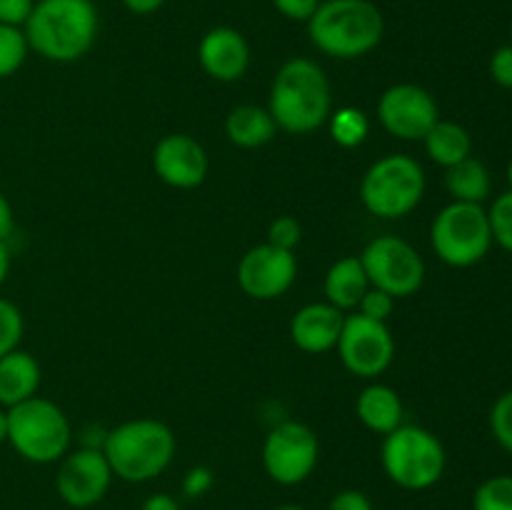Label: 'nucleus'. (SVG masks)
Instances as JSON below:
<instances>
[{
    "mask_svg": "<svg viewBox=\"0 0 512 510\" xmlns=\"http://www.w3.org/2000/svg\"><path fill=\"white\" fill-rule=\"evenodd\" d=\"M23 33L40 58L75 63L98 38V8L93 0H35Z\"/></svg>",
    "mask_w": 512,
    "mask_h": 510,
    "instance_id": "obj_1",
    "label": "nucleus"
},
{
    "mask_svg": "<svg viewBox=\"0 0 512 510\" xmlns=\"http://www.w3.org/2000/svg\"><path fill=\"white\" fill-rule=\"evenodd\" d=\"M268 110L275 125L290 135L323 128L333 113V90L325 70L310 58H290L275 75Z\"/></svg>",
    "mask_w": 512,
    "mask_h": 510,
    "instance_id": "obj_2",
    "label": "nucleus"
},
{
    "mask_svg": "<svg viewBox=\"0 0 512 510\" xmlns=\"http://www.w3.org/2000/svg\"><path fill=\"white\" fill-rule=\"evenodd\" d=\"M305 25L310 43L338 60L373 53L385 35V18L373 0H320Z\"/></svg>",
    "mask_w": 512,
    "mask_h": 510,
    "instance_id": "obj_3",
    "label": "nucleus"
},
{
    "mask_svg": "<svg viewBox=\"0 0 512 510\" xmlns=\"http://www.w3.org/2000/svg\"><path fill=\"white\" fill-rule=\"evenodd\" d=\"M175 435L153 418L128 420L105 433L103 455L115 478L125 483H148L168 470L175 458Z\"/></svg>",
    "mask_w": 512,
    "mask_h": 510,
    "instance_id": "obj_4",
    "label": "nucleus"
},
{
    "mask_svg": "<svg viewBox=\"0 0 512 510\" xmlns=\"http://www.w3.org/2000/svg\"><path fill=\"white\" fill-rule=\"evenodd\" d=\"M380 463L390 483L403 490H428L440 483L448 465L443 443L423 425H400L383 435Z\"/></svg>",
    "mask_w": 512,
    "mask_h": 510,
    "instance_id": "obj_5",
    "label": "nucleus"
},
{
    "mask_svg": "<svg viewBox=\"0 0 512 510\" xmlns=\"http://www.w3.org/2000/svg\"><path fill=\"white\" fill-rule=\"evenodd\" d=\"M70 440L73 428L68 415L53 400L35 395L8 408V443L28 463H58L70 450Z\"/></svg>",
    "mask_w": 512,
    "mask_h": 510,
    "instance_id": "obj_6",
    "label": "nucleus"
},
{
    "mask_svg": "<svg viewBox=\"0 0 512 510\" xmlns=\"http://www.w3.org/2000/svg\"><path fill=\"white\" fill-rule=\"evenodd\" d=\"M425 195L423 165L403 153L375 160L360 183V200L375 218L398 220L413 213Z\"/></svg>",
    "mask_w": 512,
    "mask_h": 510,
    "instance_id": "obj_7",
    "label": "nucleus"
},
{
    "mask_svg": "<svg viewBox=\"0 0 512 510\" xmlns=\"http://www.w3.org/2000/svg\"><path fill=\"white\" fill-rule=\"evenodd\" d=\"M430 245L450 268H473L493 248L488 208L475 203L445 205L430 225Z\"/></svg>",
    "mask_w": 512,
    "mask_h": 510,
    "instance_id": "obj_8",
    "label": "nucleus"
},
{
    "mask_svg": "<svg viewBox=\"0 0 512 510\" xmlns=\"http://www.w3.org/2000/svg\"><path fill=\"white\" fill-rule=\"evenodd\" d=\"M363 263L370 288L398 298H410L425 283V260L408 240L398 235L373 238L358 255Z\"/></svg>",
    "mask_w": 512,
    "mask_h": 510,
    "instance_id": "obj_9",
    "label": "nucleus"
},
{
    "mask_svg": "<svg viewBox=\"0 0 512 510\" xmlns=\"http://www.w3.org/2000/svg\"><path fill=\"white\" fill-rule=\"evenodd\" d=\"M318 458V435L300 420H283L263 440V468L278 485L305 483L318 468Z\"/></svg>",
    "mask_w": 512,
    "mask_h": 510,
    "instance_id": "obj_10",
    "label": "nucleus"
},
{
    "mask_svg": "<svg viewBox=\"0 0 512 510\" xmlns=\"http://www.w3.org/2000/svg\"><path fill=\"white\" fill-rule=\"evenodd\" d=\"M335 348L345 370L363 380H375L395 360V338L388 323H378L360 313L345 315L343 333Z\"/></svg>",
    "mask_w": 512,
    "mask_h": 510,
    "instance_id": "obj_11",
    "label": "nucleus"
},
{
    "mask_svg": "<svg viewBox=\"0 0 512 510\" xmlns=\"http://www.w3.org/2000/svg\"><path fill=\"white\" fill-rule=\"evenodd\" d=\"M58 463L55 490L68 508L88 510L108 495L115 475L100 448L68 450Z\"/></svg>",
    "mask_w": 512,
    "mask_h": 510,
    "instance_id": "obj_12",
    "label": "nucleus"
},
{
    "mask_svg": "<svg viewBox=\"0 0 512 510\" xmlns=\"http://www.w3.org/2000/svg\"><path fill=\"white\" fill-rule=\"evenodd\" d=\"M378 120L398 140H423L428 130L440 120L438 103L423 85H390L378 100Z\"/></svg>",
    "mask_w": 512,
    "mask_h": 510,
    "instance_id": "obj_13",
    "label": "nucleus"
},
{
    "mask_svg": "<svg viewBox=\"0 0 512 510\" xmlns=\"http://www.w3.org/2000/svg\"><path fill=\"white\" fill-rule=\"evenodd\" d=\"M298 278V260L290 250L263 243L250 248L238 263V285L248 298L275 300L288 293Z\"/></svg>",
    "mask_w": 512,
    "mask_h": 510,
    "instance_id": "obj_14",
    "label": "nucleus"
},
{
    "mask_svg": "<svg viewBox=\"0 0 512 510\" xmlns=\"http://www.w3.org/2000/svg\"><path fill=\"white\" fill-rule=\"evenodd\" d=\"M155 175L165 185L178 190L198 188L208 178V153L195 138L185 133H170L153 148Z\"/></svg>",
    "mask_w": 512,
    "mask_h": 510,
    "instance_id": "obj_15",
    "label": "nucleus"
},
{
    "mask_svg": "<svg viewBox=\"0 0 512 510\" xmlns=\"http://www.w3.org/2000/svg\"><path fill=\"white\" fill-rule=\"evenodd\" d=\"M198 63L218 83H235L248 73L250 45L240 30L218 25L200 38Z\"/></svg>",
    "mask_w": 512,
    "mask_h": 510,
    "instance_id": "obj_16",
    "label": "nucleus"
},
{
    "mask_svg": "<svg viewBox=\"0 0 512 510\" xmlns=\"http://www.w3.org/2000/svg\"><path fill=\"white\" fill-rule=\"evenodd\" d=\"M345 313L330 303H308L290 320V338L303 353L320 355L338 345Z\"/></svg>",
    "mask_w": 512,
    "mask_h": 510,
    "instance_id": "obj_17",
    "label": "nucleus"
},
{
    "mask_svg": "<svg viewBox=\"0 0 512 510\" xmlns=\"http://www.w3.org/2000/svg\"><path fill=\"white\" fill-rule=\"evenodd\" d=\"M355 415L370 433L388 435L403 425L405 408L398 390L385 383H370L360 390L355 400Z\"/></svg>",
    "mask_w": 512,
    "mask_h": 510,
    "instance_id": "obj_18",
    "label": "nucleus"
},
{
    "mask_svg": "<svg viewBox=\"0 0 512 510\" xmlns=\"http://www.w3.org/2000/svg\"><path fill=\"white\" fill-rule=\"evenodd\" d=\"M40 388V365L25 350L15 348L0 358V405L5 410L35 398Z\"/></svg>",
    "mask_w": 512,
    "mask_h": 510,
    "instance_id": "obj_19",
    "label": "nucleus"
},
{
    "mask_svg": "<svg viewBox=\"0 0 512 510\" xmlns=\"http://www.w3.org/2000/svg\"><path fill=\"white\" fill-rule=\"evenodd\" d=\"M370 280L365 275L363 263H360L358 255H348V258L335 260L333 265L325 273L323 293L325 303L335 305L338 310H355L358 303L363 300V295L368 293Z\"/></svg>",
    "mask_w": 512,
    "mask_h": 510,
    "instance_id": "obj_20",
    "label": "nucleus"
},
{
    "mask_svg": "<svg viewBox=\"0 0 512 510\" xmlns=\"http://www.w3.org/2000/svg\"><path fill=\"white\" fill-rule=\"evenodd\" d=\"M275 130H278V125H275L273 115H270L268 108H260V105H238L225 118L228 140L245 150L268 145L275 138Z\"/></svg>",
    "mask_w": 512,
    "mask_h": 510,
    "instance_id": "obj_21",
    "label": "nucleus"
},
{
    "mask_svg": "<svg viewBox=\"0 0 512 510\" xmlns=\"http://www.w3.org/2000/svg\"><path fill=\"white\" fill-rule=\"evenodd\" d=\"M443 183L450 198L458 200V203L485 205V200L493 193V178H490L488 165L483 160L473 158V155L460 160L458 165L445 168Z\"/></svg>",
    "mask_w": 512,
    "mask_h": 510,
    "instance_id": "obj_22",
    "label": "nucleus"
},
{
    "mask_svg": "<svg viewBox=\"0 0 512 510\" xmlns=\"http://www.w3.org/2000/svg\"><path fill=\"white\" fill-rule=\"evenodd\" d=\"M425 153L440 168H450V165H458L460 160L470 158L473 155V138H470L468 128L455 120H443L440 118L433 128L428 130V135L423 138Z\"/></svg>",
    "mask_w": 512,
    "mask_h": 510,
    "instance_id": "obj_23",
    "label": "nucleus"
},
{
    "mask_svg": "<svg viewBox=\"0 0 512 510\" xmlns=\"http://www.w3.org/2000/svg\"><path fill=\"white\" fill-rule=\"evenodd\" d=\"M330 138L340 145V148H360L370 135V118L365 110L355 108V105H343V108L333 110L328 118Z\"/></svg>",
    "mask_w": 512,
    "mask_h": 510,
    "instance_id": "obj_24",
    "label": "nucleus"
},
{
    "mask_svg": "<svg viewBox=\"0 0 512 510\" xmlns=\"http://www.w3.org/2000/svg\"><path fill=\"white\" fill-rule=\"evenodd\" d=\"M30 48L25 40L23 28L15 25H0V80L10 78L23 68Z\"/></svg>",
    "mask_w": 512,
    "mask_h": 510,
    "instance_id": "obj_25",
    "label": "nucleus"
},
{
    "mask_svg": "<svg viewBox=\"0 0 512 510\" xmlns=\"http://www.w3.org/2000/svg\"><path fill=\"white\" fill-rule=\"evenodd\" d=\"M473 510H512V475L483 480L473 495Z\"/></svg>",
    "mask_w": 512,
    "mask_h": 510,
    "instance_id": "obj_26",
    "label": "nucleus"
},
{
    "mask_svg": "<svg viewBox=\"0 0 512 510\" xmlns=\"http://www.w3.org/2000/svg\"><path fill=\"white\" fill-rule=\"evenodd\" d=\"M488 220L493 230V243L512 253V190H505L493 200L488 208Z\"/></svg>",
    "mask_w": 512,
    "mask_h": 510,
    "instance_id": "obj_27",
    "label": "nucleus"
},
{
    "mask_svg": "<svg viewBox=\"0 0 512 510\" xmlns=\"http://www.w3.org/2000/svg\"><path fill=\"white\" fill-rule=\"evenodd\" d=\"M23 315H20L18 305L10 300L0 298V358L15 350L23 338Z\"/></svg>",
    "mask_w": 512,
    "mask_h": 510,
    "instance_id": "obj_28",
    "label": "nucleus"
},
{
    "mask_svg": "<svg viewBox=\"0 0 512 510\" xmlns=\"http://www.w3.org/2000/svg\"><path fill=\"white\" fill-rule=\"evenodd\" d=\"M490 433L512 455V390L500 395L490 408Z\"/></svg>",
    "mask_w": 512,
    "mask_h": 510,
    "instance_id": "obj_29",
    "label": "nucleus"
},
{
    "mask_svg": "<svg viewBox=\"0 0 512 510\" xmlns=\"http://www.w3.org/2000/svg\"><path fill=\"white\" fill-rule=\"evenodd\" d=\"M300 240H303V228H300V223L293 215H280V218H275L273 223L268 225V240H265V243L275 245V248L295 253Z\"/></svg>",
    "mask_w": 512,
    "mask_h": 510,
    "instance_id": "obj_30",
    "label": "nucleus"
},
{
    "mask_svg": "<svg viewBox=\"0 0 512 510\" xmlns=\"http://www.w3.org/2000/svg\"><path fill=\"white\" fill-rule=\"evenodd\" d=\"M393 310H395L393 295L383 293V290H378V288H368V293L363 295V300L358 303L355 313L365 315V318H370V320H378V323H388L390 315H393Z\"/></svg>",
    "mask_w": 512,
    "mask_h": 510,
    "instance_id": "obj_31",
    "label": "nucleus"
},
{
    "mask_svg": "<svg viewBox=\"0 0 512 510\" xmlns=\"http://www.w3.org/2000/svg\"><path fill=\"white\" fill-rule=\"evenodd\" d=\"M215 485V473L205 465H195L185 473L183 478V495L185 498H203L205 493H210V488Z\"/></svg>",
    "mask_w": 512,
    "mask_h": 510,
    "instance_id": "obj_32",
    "label": "nucleus"
},
{
    "mask_svg": "<svg viewBox=\"0 0 512 510\" xmlns=\"http://www.w3.org/2000/svg\"><path fill=\"white\" fill-rule=\"evenodd\" d=\"M490 78L500 85V88L512 90V45H500L493 55H490Z\"/></svg>",
    "mask_w": 512,
    "mask_h": 510,
    "instance_id": "obj_33",
    "label": "nucleus"
},
{
    "mask_svg": "<svg viewBox=\"0 0 512 510\" xmlns=\"http://www.w3.org/2000/svg\"><path fill=\"white\" fill-rule=\"evenodd\" d=\"M270 3L283 18L295 20V23H308L315 10H318L320 0H270Z\"/></svg>",
    "mask_w": 512,
    "mask_h": 510,
    "instance_id": "obj_34",
    "label": "nucleus"
},
{
    "mask_svg": "<svg viewBox=\"0 0 512 510\" xmlns=\"http://www.w3.org/2000/svg\"><path fill=\"white\" fill-rule=\"evenodd\" d=\"M33 5L35 0H0V25L23 28Z\"/></svg>",
    "mask_w": 512,
    "mask_h": 510,
    "instance_id": "obj_35",
    "label": "nucleus"
},
{
    "mask_svg": "<svg viewBox=\"0 0 512 510\" xmlns=\"http://www.w3.org/2000/svg\"><path fill=\"white\" fill-rule=\"evenodd\" d=\"M328 510H373V503L363 490H340L328 503Z\"/></svg>",
    "mask_w": 512,
    "mask_h": 510,
    "instance_id": "obj_36",
    "label": "nucleus"
},
{
    "mask_svg": "<svg viewBox=\"0 0 512 510\" xmlns=\"http://www.w3.org/2000/svg\"><path fill=\"white\" fill-rule=\"evenodd\" d=\"M15 230V215H13V205L10 200L5 198V193L0 190V240L8 243V238L13 235Z\"/></svg>",
    "mask_w": 512,
    "mask_h": 510,
    "instance_id": "obj_37",
    "label": "nucleus"
},
{
    "mask_svg": "<svg viewBox=\"0 0 512 510\" xmlns=\"http://www.w3.org/2000/svg\"><path fill=\"white\" fill-rule=\"evenodd\" d=\"M140 510H180V505L173 495L155 493V495H148V498L143 500Z\"/></svg>",
    "mask_w": 512,
    "mask_h": 510,
    "instance_id": "obj_38",
    "label": "nucleus"
},
{
    "mask_svg": "<svg viewBox=\"0 0 512 510\" xmlns=\"http://www.w3.org/2000/svg\"><path fill=\"white\" fill-rule=\"evenodd\" d=\"M120 3H123L125 8L135 15H153V13H158V10L163 8L168 0H120Z\"/></svg>",
    "mask_w": 512,
    "mask_h": 510,
    "instance_id": "obj_39",
    "label": "nucleus"
},
{
    "mask_svg": "<svg viewBox=\"0 0 512 510\" xmlns=\"http://www.w3.org/2000/svg\"><path fill=\"white\" fill-rule=\"evenodd\" d=\"M10 265H13V255H10L8 243H3V240H0V285L8 280Z\"/></svg>",
    "mask_w": 512,
    "mask_h": 510,
    "instance_id": "obj_40",
    "label": "nucleus"
},
{
    "mask_svg": "<svg viewBox=\"0 0 512 510\" xmlns=\"http://www.w3.org/2000/svg\"><path fill=\"white\" fill-rule=\"evenodd\" d=\"M8 443V410H0V445Z\"/></svg>",
    "mask_w": 512,
    "mask_h": 510,
    "instance_id": "obj_41",
    "label": "nucleus"
},
{
    "mask_svg": "<svg viewBox=\"0 0 512 510\" xmlns=\"http://www.w3.org/2000/svg\"><path fill=\"white\" fill-rule=\"evenodd\" d=\"M273 510H308V508H303V505H293V503H285V505H278V508H273Z\"/></svg>",
    "mask_w": 512,
    "mask_h": 510,
    "instance_id": "obj_42",
    "label": "nucleus"
},
{
    "mask_svg": "<svg viewBox=\"0 0 512 510\" xmlns=\"http://www.w3.org/2000/svg\"><path fill=\"white\" fill-rule=\"evenodd\" d=\"M508 190H512V158H510V163H508Z\"/></svg>",
    "mask_w": 512,
    "mask_h": 510,
    "instance_id": "obj_43",
    "label": "nucleus"
},
{
    "mask_svg": "<svg viewBox=\"0 0 512 510\" xmlns=\"http://www.w3.org/2000/svg\"><path fill=\"white\" fill-rule=\"evenodd\" d=\"M510 45H512V20H510Z\"/></svg>",
    "mask_w": 512,
    "mask_h": 510,
    "instance_id": "obj_44",
    "label": "nucleus"
}]
</instances>
